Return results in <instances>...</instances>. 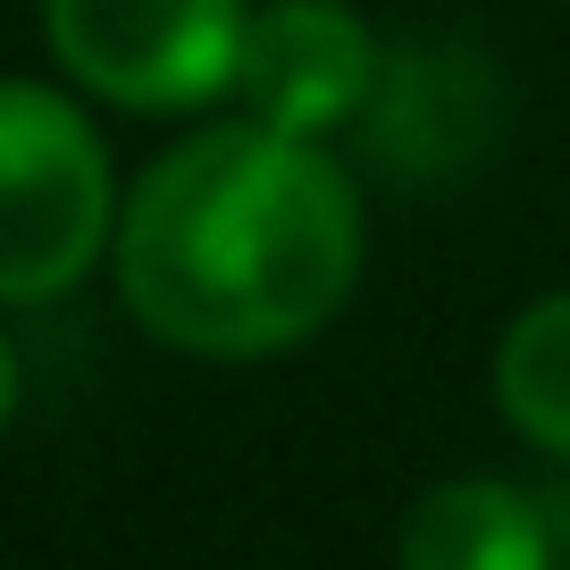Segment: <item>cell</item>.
Listing matches in <instances>:
<instances>
[{
    "mask_svg": "<svg viewBox=\"0 0 570 570\" xmlns=\"http://www.w3.org/2000/svg\"><path fill=\"white\" fill-rule=\"evenodd\" d=\"M361 277V202L320 142L210 126L135 185L118 227L126 311L177 353L252 361L320 336Z\"/></svg>",
    "mask_w": 570,
    "mask_h": 570,
    "instance_id": "6da1fadb",
    "label": "cell"
},
{
    "mask_svg": "<svg viewBox=\"0 0 570 570\" xmlns=\"http://www.w3.org/2000/svg\"><path fill=\"white\" fill-rule=\"evenodd\" d=\"M109 244V151L76 101L0 85V303H51Z\"/></svg>",
    "mask_w": 570,
    "mask_h": 570,
    "instance_id": "7a4b0ae2",
    "label": "cell"
},
{
    "mask_svg": "<svg viewBox=\"0 0 570 570\" xmlns=\"http://www.w3.org/2000/svg\"><path fill=\"white\" fill-rule=\"evenodd\" d=\"M244 0H42L59 68L118 109H194L244 68Z\"/></svg>",
    "mask_w": 570,
    "mask_h": 570,
    "instance_id": "3957f363",
    "label": "cell"
},
{
    "mask_svg": "<svg viewBox=\"0 0 570 570\" xmlns=\"http://www.w3.org/2000/svg\"><path fill=\"white\" fill-rule=\"evenodd\" d=\"M503 135V76L470 42H394L370 109H361V151L394 185L428 194L453 185L495 151Z\"/></svg>",
    "mask_w": 570,
    "mask_h": 570,
    "instance_id": "277c9868",
    "label": "cell"
},
{
    "mask_svg": "<svg viewBox=\"0 0 570 570\" xmlns=\"http://www.w3.org/2000/svg\"><path fill=\"white\" fill-rule=\"evenodd\" d=\"M377 76H386V42L336 9V0H277L244 26V68H235V92H244L252 126L294 142H320L336 126H361Z\"/></svg>",
    "mask_w": 570,
    "mask_h": 570,
    "instance_id": "5b68a950",
    "label": "cell"
},
{
    "mask_svg": "<svg viewBox=\"0 0 570 570\" xmlns=\"http://www.w3.org/2000/svg\"><path fill=\"white\" fill-rule=\"evenodd\" d=\"M553 512L503 479L428 487L394 537V570H553Z\"/></svg>",
    "mask_w": 570,
    "mask_h": 570,
    "instance_id": "8992f818",
    "label": "cell"
},
{
    "mask_svg": "<svg viewBox=\"0 0 570 570\" xmlns=\"http://www.w3.org/2000/svg\"><path fill=\"white\" fill-rule=\"evenodd\" d=\"M495 403L537 453L570 462V294H546V303H529L503 327Z\"/></svg>",
    "mask_w": 570,
    "mask_h": 570,
    "instance_id": "52a82bcc",
    "label": "cell"
},
{
    "mask_svg": "<svg viewBox=\"0 0 570 570\" xmlns=\"http://www.w3.org/2000/svg\"><path fill=\"white\" fill-rule=\"evenodd\" d=\"M9 411H18V344L0 336V428H9Z\"/></svg>",
    "mask_w": 570,
    "mask_h": 570,
    "instance_id": "ba28073f",
    "label": "cell"
}]
</instances>
